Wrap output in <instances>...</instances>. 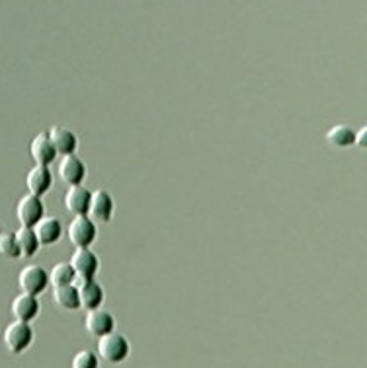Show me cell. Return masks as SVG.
<instances>
[{
	"label": "cell",
	"mask_w": 367,
	"mask_h": 368,
	"mask_svg": "<svg viewBox=\"0 0 367 368\" xmlns=\"http://www.w3.org/2000/svg\"><path fill=\"white\" fill-rule=\"evenodd\" d=\"M2 341H4L6 351L12 355H22L24 351H28L33 341V329L30 322H20V319L10 322L4 327Z\"/></svg>",
	"instance_id": "1"
},
{
	"label": "cell",
	"mask_w": 367,
	"mask_h": 368,
	"mask_svg": "<svg viewBox=\"0 0 367 368\" xmlns=\"http://www.w3.org/2000/svg\"><path fill=\"white\" fill-rule=\"evenodd\" d=\"M129 355V341L121 333H108L104 338L98 339V357L104 358L110 365H119L123 362Z\"/></svg>",
	"instance_id": "2"
},
{
	"label": "cell",
	"mask_w": 367,
	"mask_h": 368,
	"mask_svg": "<svg viewBox=\"0 0 367 368\" xmlns=\"http://www.w3.org/2000/svg\"><path fill=\"white\" fill-rule=\"evenodd\" d=\"M98 228H96L92 216L80 215L73 216V220L67 226V236L74 247H90L94 244Z\"/></svg>",
	"instance_id": "3"
},
{
	"label": "cell",
	"mask_w": 367,
	"mask_h": 368,
	"mask_svg": "<svg viewBox=\"0 0 367 368\" xmlns=\"http://www.w3.org/2000/svg\"><path fill=\"white\" fill-rule=\"evenodd\" d=\"M51 285L49 281V271H45L42 265H26L22 267L18 273V286L22 292L28 295H42L47 290V286Z\"/></svg>",
	"instance_id": "4"
},
{
	"label": "cell",
	"mask_w": 367,
	"mask_h": 368,
	"mask_svg": "<svg viewBox=\"0 0 367 368\" xmlns=\"http://www.w3.org/2000/svg\"><path fill=\"white\" fill-rule=\"evenodd\" d=\"M16 216L20 220V226L33 228L45 216V204H43L42 197L33 193H26L20 197V201L16 204Z\"/></svg>",
	"instance_id": "5"
},
{
	"label": "cell",
	"mask_w": 367,
	"mask_h": 368,
	"mask_svg": "<svg viewBox=\"0 0 367 368\" xmlns=\"http://www.w3.org/2000/svg\"><path fill=\"white\" fill-rule=\"evenodd\" d=\"M84 329H86L88 335L100 339L116 329V319L108 310H102V308L88 310L86 316H84Z\"/></svg>",
	"instance_id": "6"
},
{
	"label": "cell",
	"mask_w": 367,
	"mask_h": 368,
	"mask_svg": "<svg viewBox=\"0 0 367 368\" xmlns=\"http://www.w3.org/2000/svg\"><path fill=\"white\" fill-rule=\"evenodd\" d=\"M57 172H59V177L69 187L71 185H83L84 177H86V166L76 154H67V156H61Z\"/></svg>",
	"instance_id": "7"
},
{
	"label": "cell",
	"mask_w": 367,
	"mask_h": 368,
	"mask_svg": "<svg viewBox=\"0 0 367 368\" xmlns=\"http://www.w3.org/2000/svg\"><path fill=\"white\" fill-rule=\"evenodd\" d=\"M71 265L74 267L78 279H94L100 261L90 247H76L71 256Z\"/></svg>",
	"instance_id": "8"
},
{
	"label": "cell",
	"mask_w": 367,
	"mask_h": 368,
	"mask_svg": "<svg viewBox=\"0 0 367 368\" xmlns=\"http://www.w3.org/2000/svg\"><path fill=\"white\" fill-rule=\"evenodd\" d=\"M90 201H92V191H88L84 185H71L65 193V207L73 216L88 215Z\"/></svg>",
	"instance_id": "9"
},
{
	"label": "cell",
	"mask_w": 367,
	"mask_h": 368,
	"mask_svg": "<svg viewBox=\"0 0 367 368\" xmlns=\"http://www.w3.org/2000/svg\"><path fill=\"white\" fill-rule=\"evenodd\" d=\"M74 285L78 286V295H80V304L88 310H98L104 304V288L100 283H96L94 279H76Z\"/></svg>",
	"instance_id": "10"
},
{
	"label": "cell",
	"mask_w": 367,
	"mask_h": 368,
	"mask_svg": "<svg viewBox=\"0 0 367 368\" xmlns=\"http://www.w3.org/2000/svg\"><path fill=\"white\" fill-rule=\"evenodd\" d=\"M53 185V174L49 170V166H42V164H35L32 170H28L26 174V187H28V193L33 195H43L51 189Z\"/></svg>",
	"instance_id": "11"
},
{
	"label": "cell",
	"mask_w": 367,
	"mask_h": 368,
	"mask_svg": "<svg viewBox=\"0 0 367 368\" xmlns=\"http://www.w3.org/2000/svg\"><path fill=\"white\" fill-rule=\"evenodd\" d=\"M12 316L14 319H20V322H32L40 314V300L35 295H28V292H22L18 297L12 300Z\"/></svg>",
	"instance_id": "12"
},
{
	"label": "cell",
	"mask_w": 367,
	"mask_h": 368,
	"mask_svg": "<svg viewBox=\"0 0 367 368\" xmlns=\"http://www.w3.org/2000/svg\"><path fill=\"white\" fill-rule=\"evenodd\" d=\"M30 154H32L33 162L42 164V166H51L57 160V150L47 133H37L33 137L32 144H30Z\"/></svg>",
	"instance_id": "13"
},
{
	"label": "cell",
	"mask_w": 367,
	"mask_h": 368,
	"mask_svg": "<svg viewBox=\"0 0 367 368\" xmlns=\"http://www.w3.org/2000/svg\"><path fill=\"white\" fill-rule=\"evenodd\" d=\"M47 134H49V139H51L57 154L67 156V154L76 152V148H78V139H76V134H74L71 129L61 127V125H53L51 129L47 131Z\"/></svg>",
	"instance_id": "14"
},
{
	"label": "cell",
	"mask_w": 367,
	"mask_h": 368,
	"mask_svg": "<svg viewBox=\"0 0 367 368\" xmlns=\"http://www.w3.org/2000/svg\"><path fill=\"white\" fill-rule=\"evenodd\" d=\"M88 215L100 220V222H110L114 215V199L112 195L104 189L92 191V201H90V213Z\"/></svg>",
	"instance_id": "15"
},
{
	"label": "cell",
	"mask_w": 367,
	"mask_h": 368,
	"mask_svg": "<svg viewBox=\"0 0 367 368\" xmlns=\"http://www.w3.org/2000/svg\"><path fill=\"white\" fill-rule=\"evenodd\" d=\"M33 230H35V234H37V238H40L42 245L57 244L65 232L61 220H59V218H55V216H43L42 220L33 226Z\"/></svg>",
	"instance_id": "16"
},
{
	"label": "cell",
	"mask_w": 367,
	"mask_h": 368,
	"mask_svg": "<svg viewBox=\"0 0 367 368\" xmlns=\"http://www.w3.org/2000/svg\"><path fill=\"white\" fill-rule=\"evenodd\" d=\"M53 302L63 310L74 312L78 308H83L80 304V295H78V286L76 285H63V286H53Z\"/></svg>",
	"instance_id": "17"
},
{
	"label": "cell",
	"mask_w": 367,
	"mask_h": 368,
	"mask_svg": "<svg viewBox=\"0 0 367 368\" xmlns=\"http://www.w3.org/2000/svg\"><path fill=\"white\" fill-rule=\"evenodd\" d=\"M326 143L330 144L332 148H340V150L342 148H350V146L356 144V133L348 125H334L326 133Z\"/></svg>",
	"instance_id": "18"
},
{
	"label": "cell",
	"mask_w": 367,
	"mask_h": 368,
	"mask_svg": "<svg viewBox=\"0 0 367 368\" xmlns=\"http://www.w3.org/2000/svg\"><path fill=\"white\" fill-rule=\"evenodd\" d=\"M16 240H18V245H20L22 257H33L42 247V242L35 234V230L30 228V226H20L16 230Z\"/></svg>",
	"instance_id": "19"
},
{
	"label": "cell",
	"mask_w": 367,
	"mask_h": 368,
	"mask_svg": "<svg viewBox=\"0 0 367 368\" xmlns=\"http://www.w3.org/2000/svg\"><path fill=\"white\" fill-rule=\"evenodd\" d=\"M76 271L71 265V261H59L51 267L49 271V281L53 286H63V285H74L76 283Z\"/></svg>",
	"instance_id": "20"
},
{
	"label": "cell",
	"mask_w": 367,
	"mask_h": 368,
	"mask_svg": "<svg viewBox=\"0 0 367 368\" xmlns=\"http://www.w3.org/2000/svg\"><path fill=\"white\" fill-rule=\"evenodd\" d=\"M0 256L8 259H18L22 257L20 245L16 240V232H0Z\"/></svg>",
	"instance_id": "21"
},
{
	"label": "cell",
	"mask_w": 367,
	"mask_h": 368,
	"mask_svg": "<svg viewBox=\"0 0 367 368\" xmlns=\"http://www.w3.org/2000/svg\"><path fill=\"white\" fill-rule=\"evenodd\" d=\"M73 368H98L100 367V357L90 349H83L73 357Z\"/></svg>",
	"instance_id": "22"
},
{
	"label": "cell",
	"mask_w": 367,
	"mask_h": 368,
	"mask_svg": "<svg viewBox=\"0 0 367 368\" xmlns=\"http://www.w3.org/2000/svg\"><path fill=\"white\" fill-rule=\"evenodd\" d=\"M356 146L367 150V125H364V127L356 133Z\"/></svg>",
	"instance_id": "23"
}]
</instances>
